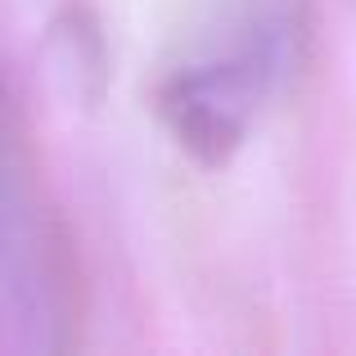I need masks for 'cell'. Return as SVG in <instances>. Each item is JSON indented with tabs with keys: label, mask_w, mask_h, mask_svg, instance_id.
Returning a JSON list of instances; mask_svg holds the SVG:
<instances>
[{
	"label": "cell",
	"mask_w": 356,
	"mask_h": 356,
	"mask_svg": "<svg viewBox=\"0 0 356 356\" xmlns=\"http://www.w3.org/2000/svg\"><path fill=\"white\" fill-rule=\"evenodd\" d=\"M275 72H280V32L252 27L239 45H230L217 59L176 68L158 95V113L172 127L181 149H190L208 167H221L243 145L252 113L266 99Z\"/></svg>",
	"instance_id": "cell-1"
},
{
	"label": "cell",
	"mask_w": 356,
	"mask_h": 356,
	"mask_svg": "<svg viewBox=\"0 0 356 356\" xmlns=\"http://www.w3.org/2000/svg\"><path fill=\"white\" fill-rule=\"evenodd\" d=\"M68 330V261L63 243L18 172L5 185V348L59 352Z\"/></svg>",
	"instance_id": "cell-2"
}]
</instances>
